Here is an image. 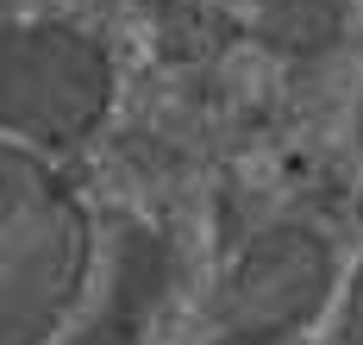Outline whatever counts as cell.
Masks as SVG:
<instances>
[{"label": "cell", "instance_id": "1", "mask_svg": "<svg viewBox=\"0 0 363 345\" xmlns=\"http://www.w3.org/2000/svg\"><path fill=\"white\" fill-rule=\"evenodd\" d=\"M94 276V220L69 176L0 145V345H57Z\"/></svg>", "mask_w": 363, "mask_h": 345}, {"label": "cell", "instance_id": "2", "mask_svg": "<svg viewBox=\"0 0 363 345\" xmlns=\"http://www.w3.org/2000/svg\"><path fill=\"white\" fill-rule=\"evenodd\" d=\"M113 57L82 26H0V145L63 151L101 132Z\"/></svg>", "mask_w": 363, "mask_h": 345}, {"label": "cell", "instance_id": "3", "mask_svg": "<svg viewBox=\"0 0 363 345\" xmlns=\"http://www.w3.org/2000/svg\"><path fill=\"white\" fill-rule=\"evenodd\" d=\"M332 289H338V264H332L326 232L301 226V220H276L238 251V264L225 276L219 333L251 345H282L326 314Z\"/></svg>", "mask_w": 363, "mask_h": 345}, {"label": "cell", "instance_id": "4", "mask_svg": "<svg viewBox=\"0 0 363 345\" xmlns=\"http://www.w3.org/2000/svg\"><path fill=\"white\" fill-rule=\"evenodd\" d=\"M169 283H176V258H169L163 232L145 226V220H125L113 232L107 276H101L94 302L82 295L88 307L69 314V327L57 333V345H145Z\"/></svg>", "mask_w": 363, "mask_h": 345}, {"label": "cell", "instance_id": "5", "mask_svg": "<svg viewBox=\"0 0 363 345\" xmlns=\"http://www.w3.org/2000/svg\"><path fill=\"white\" fill-rule=\"evenodd\" d=\"M257 32L276 50L313 57V50H326L338 38V0H269V13H263Z\"/></svg>", "mask_w": 363, "mask_h": 345}, {"label": "cell", "instance_id": "6", "mask_svg": "<svg viewBox=\"0 0 363 345\" xmlns=\"http://www.w3.org/2000/svg\"><path fill=\"white\" fill-rule=\"evenodd\" d=\"M332 345H363V258L345 276V302H338V333H332Z\"/></svg>", "mask_w": 363, "mask_h": 345}, {"label": "cell", "instance_id": "7", "mask_svg": "<svg viewBox=\"0 0 363 345\" xmlns=\"http://www.w3.org/2000/svg\"><path fill=\"white\" fill-rule=\"evenodd\" d=\"M213 345H251V339H225V333H219V339H213Z\"/></svg>", "mask_w": 363, "mask_h": 345}]
</instances>
